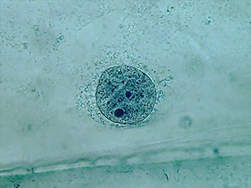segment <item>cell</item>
Wrapping results in <instances>:
<instances>
[{"label":"cell","instance_id":"6da1fadb","mask_svg":"<svg viewBox=\"0 0 251 188\" xmlns=\"http://www.w3.org/2000/svg\"><path fill=\"white\" fill-rule=\"evenodd\" d=\"M156 97L151 78L126 66L104 71L96 94L98 106L103 116L123 124H136L147 118L154 108Z\"/></svg>","mask_w":251,"mask_h":188}]
</instances>
